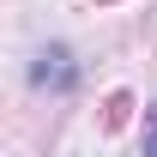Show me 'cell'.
<instances>
[{
    "label": "cell",
    "mask_w": 157,
    "mask_h": 157,
    "mask_svg": "<svg viewBox=\"0 0 157 157\" xmlns=\"http://www.w3.org/2000/svg\"><path fill=\"white\" fill-rule=\"evenodd\" d=\"M30 78H36V85H55V91H67V85H73V55H67V48H42L36 55V67H30Z\"/></svg>",
    "instance_id": "6da1fadb"
},
{
    "label": "cell",
    "mask_w": 157,
    "mask_h": 157,
    "mask_svg": "<svg viewBox=\"0 0 157 157\" xmlns=\"http://www.w3.org/2000/svg\"><path fill=\"white\" fill-rule=\"evenodd\" d=\"M145 157H157V127H151V133H145Z\"/></svg>",
    "instance_id": "7a4b0ae2"
}]
</instances>
